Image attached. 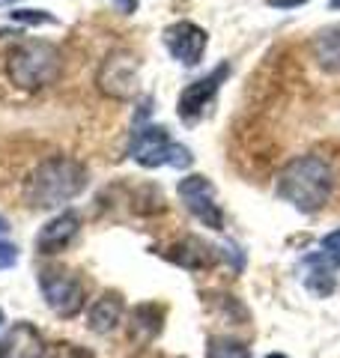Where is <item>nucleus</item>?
<instances>
[{"label":"nucleus","instance_id":"39448f33","mask_svg":"<svg viewBox=\"0 0 340 358\" xmlns=\"http://www.w3.org/2000/svg\"><path fill=\"white\" fill-rule=\"evenodd\" d=\"M39 287L48 305L60 320H72L84 310L87 305V287L78 275L69 268H42L39 272Z\"/></svg>","mask_w":340,"mask_h":358},{"label":"nucleus","instance_id":"1a4fd4ad","mask_svg":"<svg viewBox=\"0 0 340 358\" xmlns=\"http://www.w3.org/2000/svg\"><path fill=\"white\" fill-rule=\"evenodd\" d=\"M227 75H230V63H221L215 66L209 75L197 78V81H191L183 93H179V102H176V114L183 120H197L206 105L215 99V93L221 90V84L227 81Z\"/></svg>","mask_w":340,"mask_h":358},{"label":"nucleus","instance_id":"bb28decb","mask_svg":"<svg viewBox=\"0 0 340 358\" xmlns=\"http://www.w3.org/2000/svg\"><path fill=\"white\" fill-rule=\"evenodd\" d=\"M0 326H3V310H0Z\"/></svg>","mask_w":340,"mask_h":358},{"label":"nucleus","instance_id":"f257e3e1","mask_svg":"<svg viewBox=\"0 0 340 358\" xmlns=\"http://www.w3.org/2000/svg\"><path fill=\"white\" fill-rule=\"evenodd\" d=\"M332 192H334V167L316 152L287 162L275 179V194L292 209L304 212V215L320 212L332 200Z\"/></svg>","mask_w":340,"mask_h":358},{"label":"nucleus","instance_id":"a878e982","mask_svg":"<svg viewBox=\"0 0 340 358\" xmlns=\"http://www.w3.org/2000/svg\"><path fill=\"white\" fill-rule=\"evenodd\" d=\"M266 358H287V355H283V352H271V355H266Z\"/></svg>","mask_w":340,"mask_h":358},{"label":"nucleus","instance_id":"2eb2a0df","mask_svg":"<svg viewBox=\"0 0 340 358\" xmlns=\"http://www.w3.org/2000/svg\"><path fill=\"white\" fill-rule=\"evenodd\" d=\"M308 275H304V287L311 289L316 299H325L334 293V263H328L323 254H313L304 260Z\"/></svg>","mask_w":340,"mask_h":358},{"label":"nucleus","instance_id":"4468645a","mask_svg":"<svg viewBox=\"0 0 340 358\" xmlns=\"http://www.w3.org/2000/svg\"><path fill=\"white\" fill-rule=\"evenodd\" d=\"M311 51L323 72L340 75V24H328L316 33L311 42Z\"/></svg>","mask_w":340,"mask_h":358},{"label":"nucleus","instance_id":"a211bd4d","mask_svg":"<svg viewBox=\"0 0 340 358\" xmlns=\"http://www.w3.org/2000/svg\"><path fill=\"white\" fill-rule=\"evenodd\" d=\"M42 358H96L90 350H84V346H78L72 341H57L51 346H45V355Z\"/></svg>","mask_w":340,"mask_h":358},{"label":"nucleus","instance_id":"6ab92c4d","mask_svg":"<svg viewBox=\"0 0 340 358\" xmlns=\"http://www.w3.org/2000/svg\"><path fill=\"white\" fill-rule=\"evenodd\" d=\"M13 21H21V24H33V27H39V24H57V18L48 15V13H42V9H15Z\"/></svg>","mask_w":340,"mask_h":358},{"label":"nucleus","instance_id":"0eeeda50","mask_svg":"<svg viewBox=\"0 0 340 358\" xmlns=\"http://www.w3.org/2000/svg\"><path fill=\"white\" fill-rule=\"evenodd\" d=\"M179 200L183 206L194 215L200 224H206L209 230H224V212L218 206V197H215V185L209 182L206 176L191 173L185 179H179L176 185Z\"/></svg>","mask_w":340,"mask_h":358},{"label":"nucleus","instance_id":"f8f14e48","mask_svg":"<svg viewBox=\"0 0 340 358\" xmlns=\"http://www.w3.org/2000/svg\"><path fill=\"white\" fill-rule=\"evenodd\" d=\"M167 260L176 263V266H183V268H191V272H203V268L215 266V260H218V251H215L212 245H206L203 239H197V236H185L183 242L170 245Z\"/></svg>","mask_w":340,"mask_h":358},{"label":"nucleus","instance_id":"f3484780","mask_svg":"<svg viewBox=\"0 0 340 358\" xmlns=\"http://www.w3.org/2000/svg\"><path fill=\"white\" fill-rule=\"evenodd\" d=\"M206 358H251V350L233 338H209Z\"/></svg>","mask_w":340,"mask_h":358},{"label":"nucleus","instance_id":"423d86ee","mask_svg":"<svg viewBox=\"0 0 340 358\" xmlns=\"http://www.w3.org/2000/svg\"><path fill=\"white\" fill-rule=\"evenodd\" d=\"M96 84L117 102H132L141 84V63L132 51H111L96 72Z\"/></svg>","mask_w":340,"mask_h":358},{"label":"nucleus","instance_id":"393cba45","mask_svg":"<svg viewBox=\"0 0 340 358\" xmlns=\"http://www.w3.org/2000/svg\"><path fill=\"white\" fill-rule=\"evenodd\" d=\"M328 6H332V9H340V0H328Z\"/></svg>","mask_w":340,"mask_h":358},{"label":"nucleus","instance_id":"aec40b11","mask_svg":"<svg viewBox=\"0 0 340 358\" xmlns=\"http://www.w3.org/2000/svg\"><path fill=\"white\" fill-rule=\"evenodd\" d=\"M320 254L325 257L328 263L340 266V230H332L328 236H323V242H320Z\"/></svg>","mask_w":340,"mask_h":358},{"label":"nucleus","instance_id":"5701e85b","mask_svg":"<svg viewBox=\"0 0 340 358\" xmlns=\"http://www.w3.org/2000/svg\"><path fill=\"white\" fill-rule=\"evenodd\" d=\"M269 6H275V9H292V6H302V3H308V0H266Z\"/></svg>","mask_w":340,"mask_h":358},{"label":"nucleus","instance_id":"f03ea898","mask_svg":"<svg viewBox=\"0 0 340 358\" xmlns=\"http://www.w3.org/2000/svg\"><path fill=\"white\" fill-rule=\"evenodd\" d=\"M87 182H90V173L81 162L69 159V155H54V159H45L30 173L27 200L36 209H54L75 200L87 188Z\"/></svg>","mask_w":340,"mask_h":358},{"label":"nucleus","instance_id":"7ed1b4c3","mask_svg":"<svg viewBox=\"0 0 340 358\" xmlns=\"http://www.w3.org/2000/svg\"><path fill=\"white\" fill-rule=\"evenodd\" d=\"M6 72L13 78V84L21 90H42L60 78L63 54L57 45L45 39H24L9 51Z\"/></svg>","mask_w":340,"mask_h":358},{"label":"nucleus","instance_id":"20e7f679","mask_svg":"<svg viewBox=\"0 0 340 358\" xmlns=\"http://www.w3.org/2000/svg\"><path fill=\"white\" fill-rule=\"evenodd\" d=\"M129 155L141 167H191L194 155L188 147L176 143L170 138V131L164 126H134L132 143H129Z\"/></svg>","mask_w":340,"mask_h":358},{"label":"nucleus","instance_id":"6e6552de","mask_svg":"<svg viewBox=\"0 0 340 358\" xmlns=\"http://www.w3.org/2000/svg\"><path fill=\"white\" fill-rule=\"evenodd\" d=\"M164 48L170 51V57L179 60L183 66H197L206 54L209 45V33L197 27L194 21H173L164 27Z\"/></svg>","mask_w":340,"mask_h":358},{"label":"nucleus","instance_id":"b1692460","mask_svg":"<svg viewBox=\"0 0 340 358\" xmlns=\"http://www.w3.org/2000/svg\"><path fill=\"white\" fill-rule=\"evenodd\" d=\"M6 230H9V221H6L3 215H0V236H3V233H6Z\"/></svg>","mask_w":340,"mask_h":358},{"label":"nucleus","instance_id":"dca6fc26","mask_svg":"<svg viewBox=\"0 0 340 358\" xmlns=\"http://www.w3.org/2000/svg\"><path fill=\"white\" fill-rule=\"evenodd\" d=\"M158 331H162V310H158V305H138L132 310L129 338L134 343H150L155 341Z\"/></svg>","mask_w":340,"mask_h":358},{"label":"nucleus","instance_id":"9b49d317","mask_svg":"<svg viewBox=\"0 0 340 358\" xmlns=\"http://www.w3.org/2000/svg\"><path fill=\"white\" fill-rule=\"evenodd\" d=\"M42 355H45L42 334L30 322H15L0 338V358H42Z\"/></svg>","mask_w":340,"mask_h":358},{"label":"nucleus","instance_id":"9d476101","mask_svg":"<svg viewBox=\"0 0 340 358\" xmlns=\"http://www.w3.org/2000/svg\"><path fill=\"white\" fill-rule=\"evenodd\" d=\"M78 230H81L78 212H69V209L60 212V215H54L36 233V251L39 254H60L63 248H69V242L78 236Z\"/></svg>","mask_w":340,"mask_h":358},{"label":"nucleus","instance_id":"ddd939ff","mask_svg":"<svg viewBox=\"0 0 340 358\" xmlns=\"http://www.w3.org/2000/svg\"><path fill=\"white\" fill-rule=\"evenodd\" d=\"M126 313V301L120 293H101L87 310V329L93 334H111L122 322Z\"/></svg>","mask_w":340,"mask_h":358},{"label":"nucleus","instance_id":"4be33fe9","mask_svg":"<svg viewBox=\"0 0 340 358\" xmlns=\"http://www.w3.org/2000/svg\"><path fill=\"white\" fill-rule=\"evenodd\" d=\"M113 6H117V13H122V15H132L134 9H138V0H111Z\"/></svg>","mask_w":340,"mask_h":358},{"label":"nucleus","instance_id":"412c9836","mask_svg":"<svg viewBox=\"0 0 340 358\" xmlns=\"http://www.w3.org/2000/svg\"><path fill=\"white\" fill-rule=\"evenodd\" d=\"M18 263V248L9 242H0V268H9Z\"/></svg>","mask_w":340,"mask_h":358}]
</instances>
